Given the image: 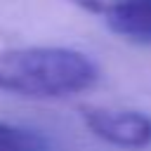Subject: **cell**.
Segmentation results:
<instances>
[{"label": "cell", "instance_id": "cell-3", "mask_svg": "<svg viewBox=\"0 0 151 151\" xmlns=\"http://www.w3.org/2000/svg\"><path fill=\"white\" fill-rule=\"evenodd\" d=\"M109 28L120 38L151 42V0H137L130 7L111 14L106 19Z\"/></svg>", "mask_w": 151, "mask_h": 151}, {"label": "cell", "instance_id": "cell-5", "mask_svg": "<svg viewBox=\"0 0 151 151\" xmlns=\"http://www.w3.org/2000/svg\"><path fill=\"white\" fill-rule=\"evenodd\" d=\"M76 7H80V9H85V12H90V14H101V17H111V14H116V12H120V9H125V7H130L132 2H137V0H71Z\"/></svg>", "mask_w": 151, "mask_h": 151}, {"label": "cell", "instance_id": "cell-2", "mask_svg": "<svg viewBox=\"0 0 151 151\" xmlns=\"http://www.w3.org/2000/svg\"><path fill=\"white\" fill-rule=\"evenodd\" d=\"M83 123L87 130L120 149H144L151 144V118L130 109H106V106H83Z\"/></svg>", "mask_w": 151, "mask_h": 151}, {"label": "cell", "instance_id": "cell-4", "mask_svg": "<svg viewBox=\"0 0 151 151\" xmlns=\"http://www.w3.org/2000/svg\"><path fill=\"white\" fill-rule=\"evenodd\" d=\"M0 151H50V142L35 130L0 123Z\"/></svg>", "mask_w": 151, "mask_h": 151}, {"label": "cell", "instance_id": "cell-1", "mask_svg": "<svg viewBox=\"0 0 151 151\" xmlns=\"http://www.w3.org/2000/svg\"><path fill=\"white\" fill-rule=\"evenodd\" d=\"M99 68L90 57L68 47L0 50V90L31 99H59L90 90Z\"/></svg>", "mask_w": 151, "mask_h": 151}]
</instances>
